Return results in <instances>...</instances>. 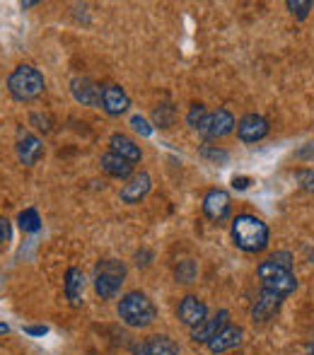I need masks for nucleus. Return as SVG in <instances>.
Instances as JSON below:
<instances>
[{"instance_id":"obj_8","label":"nucleus","mask_w":314,"mask_h":355,"mask_svg":"<svg viewBox=\"0 0 314 355\" xmlns=\"http://www.w3.org/2000/svg\"><path fill=\"white\" fill-rule=\"evenodd\" d=\"M268 121L261 114H247L237 121V136L242 143H259L268 136Z\"/></svg>"},{"instance_id":"obj_17","label":"nucleus","mask_w":314,"mask_h":355,"mask_svg":"<svg viewBox=\"0 0 314 355\" xmlns=\"http://www.w3.org/2000/svg\"><path fill=\"white\" fill-rule=\"evenodd\" d=\"M63 293H66V300L73 304V307H80V304H82L85 276H82V271H80V268L71 266L66 271V281H63Z\"/></svg>"},{"instance_id":"obj_32","label":"nucleus","mask_w":314,"mask_h":355,"mask_svg":"<svg viewBox=\"0 0 314 355\" xmlns=\"http://www.w3.org/2000/svg\"><path fill=\"white\" fill-rule=\"evenodd\" d=\"M24 334H29V336H44V334H49V327H24Z\"/></svg>"},{"instance_id":"obj_20","label":"nucleus","mask_w":314,"mask_h":355,"mask_svg":"<svg viewBox=\"0 0 314 355\" xmlns=\"http://www.w3.org/2000/svg\"><path fill=\"white\" fill-rule=\"evenodd\" d=\"M133 355H179V346L169 336H150L136 348Z\"/></svg>"},{"instance_id":"obj_29","label":"nucleus","mask_w":314,"mask_h":355,"mask_svg":"<svg viewBox=\"0 0 314 355\" xmlns=\"http://www.w3.org/2000/svg\"><path fill=\"white\" fill-rule=\"evenodd\" d=\"M5 242H10V220L0 218V247H3Z\"/></svg>"},{"instance_id":"obj_28","label":"nucleus","mask_w":314,"mask_h":355,"mask_svg":"<svg viewBox=\"0 0 314 355\" xmlns=\"http://www.w3.org/2000/svg\"><path fill=\"white\" fill-rule=\"evenodd\" d=\"M131 126H133V131H136V133H141L143 138L152 136V126H150V123H148V121H146V119H143V116H138V114H136V116L131 119Z\"/></svg>"},{"instance_id":"obj_24","label":"nucleus","mask_w":314,"mask_h":355,"mask_svg":"<svg viewBox=\"0 0 314 355\" xmlns=\"http://www.w3.org/2000/svg\"><path fill=\"white\" fill-rule=\"evenodd\" d=\"M196 263L191 261V259H184V261H179L177 271H174V276H177V283H193V278H196Z\"/></svg>"},{"instance_id":"obj_10","label":"nucleus","mask_w":314,"mask_h":355,"mask_svg":"<svg viewBox=\"0 0 314 355\" xmlns=\"http://www.w3.org/2000/svg\"><path fill=\"white\" fill-rule=\"evenodd\" d=\"M131 99H128L126 89L121 85H104L102 87V109L109 116H121L123 112H128Z\"/></svg>"},{"instance_id":"obj_11","label":"nucleus","mask_w":314,"mask_h":355,"mask_svg":"<svg viewBox=\"0 0 314 355\" xmlns=\"http://www.w3.org/2000/svg\"><path fill=\"white\" fill-rule=\"evenodd\" d=\"M71 92L76 102L85 104V107H102V87L89 78H73Z\"/></svg>"},{"instance_id":"obj_16","label":"nucleus","mask_w":314,"mask_h":355,"mask_svg":"<svg viewBox=\"0 0 314 355\" xmlns=\"http://www.w3.org/2000/svg\"><path fill=\"white\" fill-rule=\"evenodd\" d=\"M242 336H244V329L242 327H235V324H227L225 329H223L220 334H218L216 338H213L211 343H208V351L220 355L225 351H232V348H237L239 343H242Z\"/></svg>"},{"instance_id":"obj_31","label":"nucleus","mask_w":314,"mask_h":355,"mask_svg":"<svg viewBox=\"0 0 314 355\" xmlns=\"http://www.w3.org/2000/svg\"><path fill=\"white\" fill-rule=\"evenodd\" d=\"M32 123H39V131H51V126H49V119L46 116H39V114H32Z\"/></svg>"},{"instance_id":"obj_27","label":"nucleus","mask_w":314,"mask_h":355,"mask_svg":"<svg viewBox=\"0 0 314 355\" xmlns=\"http://www.w3.org/2000/svg\"><path fill=\"white\" fill-rule=\"evenodd\" d=\"M201 155L206 159H213V162H227V153H225V150H216L213 145H203Z\"/></svg>"},{"instance_id":"obj_2","label":"nucleus","mask_w":314,"mask_h":355,"mask_svg":"<svg viewBox=\"0 0 314 355\" xmlns=\"http://www.w3.org/2000/svg\"><path fill=\"white\" fill-rule=\"evenodd\" d=\"M232 239L242 252L259 254L268 247V227L256 215L242 213L232 220Z\"/></svg>"},{"instance_id":"obj_23","label":"nucleus","mask_w":314,"mask_h":355,"mask_svg":"<svg viewBox=\"0 0 314 355\" xmlns=\"http://www.w3.org/2000/svg\"><path fill=\"white\" fill-rule=\"evenodd\" d=\"M174 119H177V112H174L172 104H159L155 112H152V121H155L157 128L174 126Z\"/></svg>"},{"instance_id":"obj_26","label":"nucleus","mask_w":314,"mask_h":355,"mask_svg":"<svg viewBox=\"0 0 314 355\" xmlns=\"http://www.w3.org/2000/svg\"><path fill=\"white\" fill-rule=\"evenodd\" d=\"M295 179H297V184L305 189V191L314 193V169H297Z\"/></svg>"},{"instance_id":"obj_21","label":"nucleus","mask_w":314,"mask_h":355,"mask_svg":"<svg viewBox=\"0 0 314 355\" xmlns=\"http://www.w3.org/2000/svg\"><path fill=\"white\" fill-rule=\"evenodd\" d=\"M17 225L22 232H39V230H42V218H39L37 208H24V211L17 215Z\"/></svg>"},{"instance_id":"obj_25","label":"nucleus","mask_w":314,"mask_h":355,"mask_svg":"<svg viewBox=\"0 0 314 355\" xmlns=\"http://www.w3.org/2000/svg\"><path fill=\"white\" fill-rule=\"evenodd\" d=\"M288 8H290V12L295 15L297 19H305L312 10V3L310 0H288Z\"/></svg>"},{"instance_id":"obj_1","label":"nucleus","mask_w":314,"mask_h":355,"mask_svg":"<svg viewBox=\"0 0 314 355\" xmlns=\"http://www.w3.org/2000/svg\"><path fill=\"white\" fill-rule=\"evenodd\" d=\"M256 276L261 281V290L278 295V297L286 300L288 295L295 293L297 278L293 273V254L290 252H276L266 259V261L259 263Z\"/></svg>"},{"instance_id":"obj_18","label":"nucleus","mask_w":314,"mask_h":355,"mask_svg":"<svg viewBox=\"0 0 314 355\" xmlns=\"http://www.w3.org/2000/svg\"><path fill=\"white\" fill-rule=\"evenodd\" d=\"M99 164H102V172H107L109 177H114V179H131L133 177V164L128 162V159L114 155L112 150L102 155Z\"/></svg>"},{"instance_id":"obj_3","label":"nucleus","mask_w":314,"mask_h":355,"mask_svg":"<svg viewBox=\"0 0 314 355\" xmlns=\"http://www.w3.org/2000/svg\"><path fill=\"white\" fill-rule=\"evenodd\" d=\"M157 309L152 300L141 290H131L119 300V319L131 329H146L155 322Z\"/></svg>"},{"instance_id":"obj_14","label":"nucleus","mask_w":314,"mask_h":355,"mask_svg":"<svg viewBox=\"0 0 314 355\" xmlns=\"http://www.w3.org/2000/svg\"><path fill=\"white\" fill-rule=\"evenodd\" d=\"M150 187H152V179H150V174L148 172H141V174H133L131 179H128V184L121 189V201L123 203H141L143 198L150 193Z\"/></svg>"},{"instance_id":"obj_4","label":"nucleus","mask_w":314,"mask_h":355,"mask_svg":"<svg viewBox=\"0 0 314 355\" xmlns=\"http://www.w3.org/2000/svg\"><path fill=\"white\" fill-rule=\"evenodd\" d=\"M44 87V75L29 63H19L8 78V89L17 102H34L37 97H42Z\"/></svg>"},{"instance_id":"obj_9","label":"nucleus","mask_w":314,"mask_h":355,"mask_svg":"<svg viewBox=\"0 0 314 355\" xmlns=\"http://www.w3.org/2000/svg\"><path fill=\"white\" fill-rule=\"evenodd\" d=\"M281 304H283V297L268 293V290H259V297L254 300V304H252V319L259 324L271 322L278 314V309H281Z\"/></svg>"},{"instance_id":"obj_22","label":"nucleus","mask_w":314,"mask_h":355,"mask_svg":"<svg viewBox=\"0 0 314 355\" xmlns=\"http://www.w3.org/2000/svg\"><path fill=\"white\" fill-rule=\"evenodd\" d=\"M208 116H211V112H208L203 104H191V107H189V114H186V123L193 128V131L201 133L208 121Z\"/></svg>"},{"instance_id":"obj_15","label":"nucleus","mask_w":314,"mask_h":355,"mask_svg":"<svg viewBox=\"0 0 314 355\" xmlns=\"http://www.w3.org/2000/svg\"><path fill=\"white\" fill-rule=\"evenodd\" d=\"M44 157V143L34 133H22L17 141V159L27 167H34Z\"/></svg>"},{"instance_id":"obj_6","label":"nucleus","mask_w":314,"mask_h":355,"mask_svg":"<svg viewBox=\"0 0 314 355\" xmlns=\"http://www.w3.org/2000/svg\"><path fill=\"white\" fill-rule=\"evenodd\" d=\"M177 317H179V322H182L184 327L196 329L208 319V307H206V302H203V300L196 297V295H186V297H182V302H179Z\"/></svg>"},{"instance_id":"obj_7","label":"nucleus","mask_w":314,"mask_h":355,"mask_svg":"<svg viewBox=\"0 0 314 355\" xmlns=\"http://www.w3.org/2000/svg\"><path fill=\"white\" fill-rule=\"evenodd\" d=\"M232 211V198L223 189H211V191L203 196V213L206 218H211L213 223H223V220L230 215Z\"/></svg>"},{"instance_id":"obj_19","label":"nucleus","mask_w":314,"mask_h":355,"mask_svg":"<svg viewBox=\"0 0 314 355\" xmlns=\"http://www.w3.org/2000/svg\"><path fill=\"white\" fill-rule=\"evenodd\" d=\"M109 148H112L114 155H119V157L128 159L131 164L141 162V157H143L141 148H138V145L133 143L128 136H123V133H114V136L109 138Z\"/></svg>"},{"instance_id":"obj_30","label":"nucleus","mask_w":314,"mask_h":355,"mask_svg":"<svg viewBox=\"0 0 314 355\" xmlns=\"http://www.w3.org/2000/svg\"><path fill=\"white\" fill-rule=\"evenodd\" d=\"M249 184H252V179L249 177H232V189H237V191L249 189Z\"/></svg>"},{"instance_id":"obj_33","label":"nucleus","mask_w":314,"mask_h":355,"mask_svg":"<svg viewBox=\"0 0 314 355\" xmlns=\"http://www.w3.org/2000/svg\"><path fill=\"white\" fill-rule=\"evenodd\" d=\"M10 331V327H8V324H3V322H0V336H3V334H8Z\"/></svg>"},{"instance_id":"obj_13","label":"nucleus","mask_w":314,"mask_h":355,"mask_svg":"<svg viewBox=\"0 0 314 355\" xmlns=\"http://www.w3.org/2000/svg\"><path fill=\"white\" fill-rule=\"evenodd\" d=\"M227 324H230V312H227V309H220L216 317L206 319L201 327L191 329V338L196 343H211L213 338H216L218 334H220L223 329L227 327Z\"/></svg>"},{"instance_id":"obj_12","label":"nucleus","mask_w":314,"mask_h":355,"mask_svg":"<svg viewBox=\"0 0 314 355\" xmlns=\"http://www.w3.org/2000/svg\"><path fill=\"white\" fill-rule=\"evenodd\" d=\"M235 126H237L235 116H232L227 109H218V112H213L211 116H208L201 136L203 138H225L227 133L235 131Z\"/></svg>"},{"instance_id":"obj_5","label":"nucleus","mask_w":314,"mask_h":355,"mask_svg":"<svg viewBox=\"0 0 314 355\" xmlns=\"http://www.w3.org/2000/svg\"><path fill=\"white\" fill-rule=\"evenodd\" d=\"M126 281V266L119 259H102L94 266V293L102 300H114Z\"/></svg>"}]
</instances>
